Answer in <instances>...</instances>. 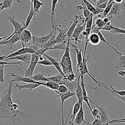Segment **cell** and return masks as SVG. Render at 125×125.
Masks as SVG:
<instances>
[{"mask_svg":"<svg viewBox=\"0 0 125 125\" xmlns=\"http://www.w3.org/2000/svg\"><path fill=\"white\" fill-rule=\"evenodd\" d=\"M13 83L12 80L9 81L8 87L0 100V119H10L12 124H14L17 122H21L23 119L30 117L31 115L30 114L19 111L18 104L13 102L12 99Z\"/></svg>","mask_w":125,"mask_h":125,"instance_id":"cell-1","label":"cell"},{"mask_svg":"<svg viewBox=\"0 0 125 125\" xmlns=\"http://www.w3.org/2000/svg\"><path fill=\"white\" fill-rule=\"evenodd\" d=\"M69 42L70 40H68L65 49L64 50V53L60 61L61 68L65 76L74 71L73 69L72 62L70 56Z\"/></svg>","mask_w":125,"mask_h":125,"instance_id":"cell-2","label":"cell"},{"mask_svg":"<svg viewBox=\"0 0 125 125\" xmlns=\"http://www.w3.org/2000/svg\"><path fill=\"white\" fill-rule=\"evenodd\" d=\"M90 61L89 59V55H88L87 57V58H86V57H83V62L81 66L80 67L79 69V71L81 73H82L84 77H85V76L86 74H87L93 80V81L97 84V85L99 87H102L106 89H108V87L105 85L103 83H102L101 81H99L97 80L94 76L93 73L91 72H90L88 71V67L87 66V62Z\"/></svg>","mask_w":125,"mask_h":125,"instance_id":"cell-3","label":"cell"},{"mask_svg":"<svg viewBox=\"0 0 125 125\" xmlns=\"http://www.w3.org/2000/svg\"><path fill=\"white\" fill-rule=\"evenodd\" d=\"M39 57H40L39 56L37 55L35 53L31 54V62L29 63V67L27 69H25V67H24L23 64L21 65V66L25 70V76L30 77L33 75L34 70L36 68L37 63L39 60Z\"/></svg>","mask_w":125,"mask_h":125,"instance_id":"cell-4","label":"cell"},{"mask_svg":"<svg viewBox=\"0 0 125 125\" xmlns=\"http://www.w3.org/2000/svg\"><path fill=\"white\" fill-rule=\"evenodd\" d=\"M7 18L11 23L14 26V31L13 33L10 35L9 36L7 37L5 40L2 41H5L9 39H10L11 37L16 34H21L22 32L25 29V22H23L22 24L19 23V22L15 20V16L13 15L12 16H7Z\"/></svg>","mask_w":125,"mask_h":125,"instance_id":"cell-5","label":"cell"},{"mask_svg":"<svg viewBox=\"0 0 125 125\" xmlns=\"http://www.w3.org/2000/svg\"><path fill=\"white\" fill-rule=\"evenodd\" d=\"M84 19L82 20V22L81 24H79L77 25L76 27L73 32L70 39V41L74 40V44L76 45L78 44V42H81V41L79 40V37L85 28L86 23L84 21Z\"/></svg>","mask_w":125,"mask_h":125,"instance_id":"cell-6","label":"cell"},{"mask_svg":"<svg viewBox=\"0 0 125 125\" xmlns=\"http://www.w3.org/2000/svg\"><path fill=\"white\" fill-rule=\"evenodd\" d=\"M55 29V27L52 28L51 31L48 35L42 36V37H37L35 36H33L32 43V44H35L38 45H42L43 44L47 42H48L53 36L54 31Z\"/></svg>","mask_w":125,"mask_h":125,"instance_id":"cell-7","label":"cell"},{"mask_svg":"<svg viewBox=\"0 0 125 125\" xmlns=\"http://www.w3.org/2000/svg\"><path fill=\"white\" fill-rule=\"evenodd\" d=\"M61 25H59V26L56 25V29L57 31L59 32L58 34L56 36L55 38V41L56 44L62 43L65 41H68V39L67 38V32L68 29V27H65L64 29H62L60 27Z\"/></svg>","mask_w":125,"mask_h":125,"instance_id":"cell-8","label":"cell"},{"mask_svg":"<svg viewBox=\"0 0 125 125\" xmlns=\"http://www.w3.org/2000/svg\"><path fill=\"white\" fill-rule=\"evenodd\" d=\"M11 76L12 77L13 79L11 80L13 82L15 81H18V82H22L24 83H39L41 84V86H43V82H38V81H36L32 79H31L30 77H25V76H23L20 75L18 74H17L15 72H12L11 73Z\"/></svg>","mask_w":125,"mask_h":125,"instance_id":"cell-9","label":"cell"},{"mask_svg":"<svg viewBox=\"0 0 125 125\" xmlns=\"http://www.w3.org/2000/svg\"><path fill=\"white\" fill-rule=\"evenodd\" d=\"M33 36L31 32L27 29H25L20 35L19 41L21 42L22 47H25V45L27 43L32 42Z\"/></svg>","mask_w":125,"mask_h":125,"instance_id":"cell-10","label":"cell"},{"mask_svg":"<svg viewBox=\"0 0 125 125\" xmlns=\"http://www.w3.org/2000/svg\"><path fill=\"white\" fill-rule=\"evenodd\" d=\"M57 94V95L58 97H59L60 99H61V107H62V125H64V115H63V114H64V108H63V104L64 103V101L71 97H73L75 95V92H68L67 93H64V94H61L57 92H55Z\"/></svg>","mask_w":125,"mask_h":125,"instance_id":"cell-11","label":"cell"},{"mask_svg":"<svg viewBox=\"0 0 125 125\" xmlns=\"http://www.w3.org/2000/svg\"><path fill=\"white\" fill-rule=\"evenodd\" d=\"M90 102H92L93 104H94L97 107V108L99 109V115L100 119L102 121V124L103 125H108V122L109 121H110L111 120L109 118L107 111L105 110V109L104 107H103L102 106H98L97 104H96L92 100L90 101Z\"/></svg>","mask_w":125,"mask_h":125,"instance_id":"cell-12","label":"cell"},{"mask_svg":"<svg viewBox=\"0 0 125 125\" xmlns=\"http://www.w3.org/2000/svg\"><path fill=\"white\" fill-rule=\"evenodd\" d=\"M83 44V42H82V45L81 46L80 49H79L77 46V45L75 44H72V46L74 48L76 55V60H77V64H76V67L74 71H76L77 72L79 71V69L80 67L81 66L82 62H83V57L82 55V46Z\"/></svg>","mask_w":125,"mask_h":125,"instance_id":"cell-13","label":"cell"},{"mask_svg":"<svg viewBox=\"0 0 125 125\" xmlns=\"http://www.w3.org/2000/svg\"><path fill=\"white\" fill-rule=\"evenodd\" d=\"M85 77H84L83 75L81 73V82H80V85L82 87V90H83V101H84L87 105H88V107L89 108L91 114H92V108L91 107V105L89 103V99L90 98L88 97V94L87 92V90L86 89V87H85Z\"/></svg>","mask_w":125,"mask_h":125,"instance_id":"cell-14","label":"cell"},{"mask_svg":"<svg viewBox=\"0 0 125 125\" xmlns=\"http://www.w3.org/2000/svg\"><path fill=\"white\" fill-rule=\"evenodd\" d=\"M31 54H25L20 55H18L13 57H11L4 60L5 61H20L22 63L24 64H29L31 62Z\"/></svg>","mask_w":125,"mask_h":125,"instance_id":"cell-15","label":"cell"},{"mask_svg":"<svg viewBox=\"0 0 125 125\" xmlns=\"http://www.w3.org/2000/svg\"><path fill=\"white\" fill-rule=\"evenodd\" d=\"M35 53V51H34V50L31 47V46L26 47H22L21 49H20L18 50H17L15 52H14L13 53H12L11 54H10L9 55H7V57L5 58L4 60L11 58V57H13L14 56H16L18 55H22V54H32Z\"/></svg>","mask_w":125,"mask_h":125,"instance_id":"cell-16","label":"cell"},{"mask_svg":"<svg viewBox=\"0 0 125 125\" xmlns=\"http://www.w3.org/2000/svg\"><path fill=\"white\" fill-rule=\"evenodd\" d=\"M83 102H82L81 103V107L80 109V110L79 111V112L78 113V114H77L75 119H74V121H75V123L77 125H82L83 123H85V124H88V122H86L85 121V118L88 120L87 118L86 117L85 113H84V109H83Z\"/></svg>","mask_w":125,"mask_h":125,"instance_id":"cell-17","label":"cell"},{"mask_svg":"<svg viewBox=\"0 0 125 125\" xmlns=\"http://www.w3.org/2000/svg\"><path fill=\"white\" fill-rule=\"evenodd\" d=\"M20 34H15L8 40L5 41H2L0 42V45H5L7 46L9 49H13L14 45L18 41H19Z\"/></svg>","mask_w":125,"mask_h":125,"instance_id":"cell-18","label":"cell"},{"mask_svg":"<svg viewBox=\"0 0 125 125\" xmlns=\"http://www.w3.org/2000/svg\"><path fill=\"white\" fill-rule=\"evenodd\" d=\"M91 32H94V33H97L100 37V41L102 42H104L105 43H106V44H107L109 46H110L111 48H112L118 55H121V53H120V52H119L118 51V50L117 49H116L114 47H113L112 45H111L110 43H109L108 41L106 40V39H105V37L104 36V35H103V34L101 33V30H99L98 28H97L96 27L93 26L92 25V29H91Z\"/></svg>","mask_w":125,"mask_h":125,"instance_id":"cell-19","label":"cell"},{"mask_svg":"<svg viewBox=\"0 0 125 125\" xmlns=\"http://www.w3.org/2000/svg\"><path fill=\"white\" fill-rule=\"evenodd\" d=\"M43 57H44L45 58H47V59H48L50 61V62H51L53 66H54V67L56 69V70L59 72V73L61 74H62L63 75H64L63 72H62V69L61 68V66L60 65V62L59 61V58H54L50 56H49V55H48L47 54H46V53H45L43 55ZM65 76V75H64Z\"/></svg>","mask_w":125,"mask_h":125,"instance_id":"cell-20","label":"cell"},{"mask_svg":"<svg viewBox=\"0 0 125 125\" xmlns=\"http://www.w3.org/2000/svg\"><path fill=\"white\" fill-rule=\"evenodd\" d=\"M81 3L82 5H77L75 6V7L78 10H83V16L84 17V21L85 23L92 16H93V15L88 9V8L85 5L84 2L82 0Z\"/></svg>","mask_w":125,"mask_h":125,"instance_id":"cell-21","label":"cell"},{"mask_svg":"<svg viewBox=\"0 0 125 125\" xmlns=\"http://www.w3.org/2000/svg\"><path fill=\"white\" fill-rule=\"evenodd\" d=\"M84 19L82 18V15H80V16H78L77 15H75L74 20L73 23H72V24L68 27V29L67 32V38L68 40H70L73 32L74 31V29L76 27L77 25L78 24L79 21L81 20H83Z\"/></svg>","mask_w":125,"mask_h":125,"instance_id":"cell-22","label":"cell"},{"mask_svg":"<svg viewBox=\"0 0 125 125\" xmlns=\"http://www.w3.org/2000/svg\"><path fill=\"white\" fill-rule=\"evenodd\" d=\"M59 0H52L51 2V14H50V20L52 28L56 26V22L55 20V12L57 6V4Z\"/></svg>","mask_w":125,"mask_h":125,"instance_id":"cell-23","label":"cell"},{"mask_svg":"<svg viewBox=\"0 0 125 125\" xmlns=\"http://www.w3.org/2000/svg\"><path fill=\"white\" fill-rule=\"evenodd\" d=\"M88 9L93 15L94 16H96L99 14L102 13L104 11L103 9H101L99 8L96 7L95 6H93L91 3H90L88 0H82Z\"/></svg>","mask_w":125,"mask_h":125,"instance_id":"cell-24","label":"cell"},{"mask_svg":"<svg viewBox=\"0 0 125 125\" xmlns=\"http://www.w3.org/2000/svg\"><path fill=\"white\" fill-rule=\"evenodd\" d=\"M41 84L39 83H28L26 84L25 85H19L18 84H15V87L19 91H21L22 89H26L28 90L29 91H33L38 87H40Z\"/></svg>","mask_w":125,"mask_h":125,"instance_id":"cell-25","label":"cell"},{"mask_svg":"<svg viewBox=\"0 0 125 125\" xmlns=\"http://www.w3.org/2000/svg\"><path fill=\"white\" fill-rule=\"evenodd\" d=\"M121 5L120 4L114 3L108 15L115 16L117 17L119 20H121Z\"/></svg>","mask_w":125,"mask_h":125,"instance_id":"cell-26","label":"cell"},{"mask_svg":"<svg viewBox=\"0 0 125 125\" xmlns=\"http://www.w3.org/2000/svg\"><path fill=\"white\" fill-rule=\"evenodd\" d=\"M80 79H81V73L77 80V85L74 91L75 95L76 96L78 100L80 102H83V90L80 85Z\"/></svg>","mask_w":125,"mask_h":125,"instance_id":"cell-27","label":"cell"},{"mask_svg":"<svg viewBox=\"0 0 125 125\" xmlns=\"http://www.w3.org/2000/svg\"><path fill=\"white\" fill-rule=\"evenodd\" d=\"M60 84L64 85L67 87L69 91L74 92L77 85V80L74 81H70L67 80L66 77L64 76Z\"/></svg>","mask_w":125,"mask_h":125,"instance_id":"cell-28","label":"cell"},{"mask_svg":"<svg viewBox=\"0 0 125 125\" xmlns=\"http://www.w3.org/2000/svg\"><path fill=\"white\" fill-rule=\"evenodd\" d=\"M36 14H37V13L34 10L33 8V6H32V4L31 3L30 12H29V13L28 14V15L26 19L25 22V29L27 28V27L28 26L29 24H30V23L31 22V21L32 20H34V22L36 20Z\"/></svg>","mask_w":125,"mask_h":125,"instance_id":"cell-29","label":"cell"},{"mask_svg":"<svg viewBox=\"0 0 125 125\" xmlns=\"http://www.w3.org/2000/svg\"><path fill=\"white\" fill-rule=\"evenodd\" d=\"M88 42L92 45H97L100 42L99 35L96 33L91 32L88 38Z\"/></svg>","mask_w":125,"mask_h":125,"instance_id":"cell-30","label":"cell"},{"mask_svg":"<svg viewBox=\"0 0 125 125\" xmlns=\"http://www.w3.org/2000/svg\"><path fill=\"white\" fill-rule=\"evenodd\" d=\"M81 103L82 102H80V101H79L78 100L77 102H76L75 103V104L74 105V106L73 107V110H72V114L71 115V121L68 122L70 125L73 124V122L75 119V118L80 110Z\"/></svg>","mask_w":125,"mask_h":125,"instance_id":"cell-31","label":"cell"},{"mask_svg":"<svg viewBox=\"0 0 125 125\" xmlns=\"http://www.w3.org/2000/svg\"><path fill=\"white\" fill-rule=\"evenodd\" d=\"M30 78H31V79H32L33 80L36 81H38V82H45L49 81L48 77L46 76V74L43 73H37V74L33 75Z\"/></svg>","mask_w":125,"mask_h":125,"instance_id":"cell-32","label":"cell"},{"mask_svg":"<svg viewBox=\"0 0 125 125\" xmlns=\"http://www.w3.org/2000/svg\"><path fill=\"white\" fill-rule=\"evenodd\" d=\"M115 68H125V55L117 54V62L115 66Z\"/></svg>","mask_w":125,"mask_h":125,"instance_id":"cell-33","label":"cell"},{"mask_svg":"<svg viewBox=\"0 0 125 125\" xmlns=\"http://www.w3.org/2000/svg\"><path fill=\"white\" fill-rule=\"evenodd\" d=\"M31 3L32 4L33 9L37 14L40 12L41 7L45 5V3L40 0H33V2Z\"/></svg>","mask_w":125,"mask_h":125,"instance_id":"cell-34","label":"cell"},{"mask_svg":"<svg viewBox=\"0 0 125 125\" xmlns=\"http://www.w3.org/2000/svg\"><path fill=\"white\" fill-rule=\"evenodd\" d=\"M43 86L51 90H53L54 91H56L58 90V88L59 87V84L55 83L54 82L51 81H48L45 82H43Z\"/></svg>","mask_w":125,"mask_h":125,"instance_id":"cell-35","label":"cell"},{"mask_svg":"<svg viewBox=\"0 0 125 125\" xmlns=\"http://www.w3.org/2000/svg\"><path fill=\"white\" fill-rule=\"evenodd\" d=\"M114 1L113 0H109V2H108V5L107 6V7L104 9L103 12L102 13V19H103L104 18L106 17L110 13L113 4L114 3Z\"/></svg>","mask_w":125,"mask_h":125,"instance_id":"cell-36","label":"cell"},{"mask_svg":"<svg viewBox=\"0 0 125 125\" xmlns=\"http://www.w3.org/2000/svg\"><path fill=\"white\" fill-rule=\"evenodd\" d=\"M64 75L59 73V74H58L56 75L52 76H49L47 77L49 80L54 82L55 83H57L60 84L61 81L62 80L63 78L64 77Z\"/></svg>","mask_w":125,"mask_h":125,"instance_id":"cell-37","label":"cell"},{"mask_svg":"<svg viewBox=\"0 0 125 125\" xmlns=\"http://www.w3.org/2000/svg\"><path fill=\"white\" fill-rule=\"evenodd\" d=\"M105 24L106 23L104 22L103 19L98 18L96 20H95V22H94V24L92 25L93 26L96 27L99 30H101L102 28L104 26Z\"/></svg>","mask_w":125,"mask_h":125,"instance_id":"cell-38","label":"cell"},{"mask_svg":"<svg viewBox=\"0 0 125 125\" xmlns=\"http://www.w3.org/2000/svg\"><path fill=\"white\" fill-rule=\"evenodd\" d=\"M13 1L14 0H3V1H2V5L0 9V12L4 9L10 8L12 5V3Z\"/></svg>","mask_w":125,"mask_h":125,"instance_id":"cell-39","label":"cell"},{"mask_svg":"<svg viewBox=\"0 0 125 125\" xmlns=\"http://www.w3.org/2000/svg\"><path fill=\"white\" fill-rule=\"evenodd\" d=\"M55 92H57L61 94H64L67 93L68 92H69V91L66 86H65L63 84H60L58 88V90Z\"/></svg>","mask_w":125,"mask_h":125,"instance_id":"cell-40","label":"cell"},{"mask_svg":"<svg viewBox=\"0 0 125 125\" xmlns=\"http://www.w3.org/2000/svg\"><path fill=\"white\" fill-rule=\"evenodd\" d=\"M37 64H40V65H44L45 66H50L52 65V63L50 62V61L45 57L43 60L39 61L37 63Z\"/></svg>","mask_w":125,"mask_h":125,"instance_id":"cell-41","label":"cell"},{"mask_svg":"<svg viewBox=\"0 0 125 125\" xmlns=\"http://www.w3.org/2000/svg\"><path fill=\"white\" fill-rule=\"evenodd\" d=\"M110 87L112 91V92L114 93L115 94L120 95V96H125V90H122V91H118L114 88V87L112 85H110Z\"/></svg>","mask_w":125,"mask_h":125,"instance_id":"cell-42","label":"cell"},{"mask_svg":"<svg viewBox=\"0 0 125 125\" xmlns=\"http://www.w3.org/2000/svg\"><path fill=\"white\" fill-rule=\"evenodd\" d=\"M67 80H68L70 81H74L77 80L76 79V76L74 73V71L73 72L69 73L66 76H65Z\"/></svg>","mask_w":125,"mask_h":125,"instance_id":"cell-43","label":"cell"},{"mask_svg":"<svg viewBox=\"0 0 125 125\" xmlns=\"http://www.w3.org/2000/svg\"><path fill=\"white\" fill-rule=\"evenodd\" d=\"M114 28V26H112L111 24V22H109L108 23H107L105 24L104 26L102 28L101 30H105L107 31H111Z\"/></svg>","mask_w":125,"mask_h":125,"instance_id":"cell-44","label":"cell"},{"mask_svg":"<svg viewBox=\"0 0 125 125\" xmlns=\"http://www.w3.org/2000/svg\"><path fill=\"white\" fill-rule=\"evenodd\" d=\"M5 65H0V83H3L4 82V69Z\"/></svg>","mask_w":125,"mask_h":125,"instance_id":"cell-45","label":"cell"},{"mask_svg":"<svg viewBox=\"0 0 125 125\" xmlns=\"http://www.w3.org/2000/svg\"><path fill=\"white\" fill-rule=\"evenodd\" d=\"M110 32L113 34H125V29H120L117 27H114V29L112 30Z\"/></svg>","mask_w":125,"mask_h":125,"instance_id":"cell-46","label":"cell"},{"mask_svg":"<svg viewBox=\"0 0 125 125\" xmlns=\"http://www.w3.org/2000/svg\"><path fill=\"white\" fill-rule=\"evenodd\" d=\"M21 65L22 64V62H7V61H0V65Z\"/></svg>","mask_w":125,"mask_h":125,"instance_id":"cell-47","label":"cell"},{"mask_svg":"<svg viewBox=\"0 0 125 125\" xmlns=\"http://www.w3.org/2000/svg\"><path fill=\"white\" fill-rule=\"evenodd\" d=\"M99 110L97 108H97H94L92 110V114L91 115H92V116L93 117L94 119L98 118V117H99Z\"/></svg>","mask_w":125,"mask_h":125,"instance_id":"cell-48","label":"cell"},{"mask_svg":"<svg viewBox=\"0 0 125 125\" xmlns=\"http://www.w3.org/2000/svg\"><path fill=\"white\" fill-rule=\"evenodd\" d=\"M91 125H103L102 124V121L100 119V116L98 118H95L94 119V121L91 124Z\"/></svg>","mask_w":125,"mask_h":125,"instance_id":"cell-49","label":"cell"},{"mask_svg":"<svg viewBox=\"0 0 125 125\" xmlns=\"http://www.w3.org/2000/svg\"><path fill=\"white\" fill-rule=\"evenodd\" d=\"M109 0H107L106 1H105V2H103V3H102L100 5H99V6L97 7V8H100V9H103V10H104V9L107 7V6L108 5Z\"/></svg>","mask_w":125,"mask_h":125,"instance_id":"cell-50","label":"cell"},{"mask_svg":"<svg viewBox=\"0 0 125 125\" xmlns=\"http://www.w3.org/2000/svg\"><path fill=\"white\" fill-rule=\"evenodd\" d=\"M112 94H114V95L115 97H117L118 98H119V99L122 100L124 102H125V96H120V95H118V94H115L114 93H113V92H112Z\"/></svg>","mask_w":125,"mask_h":125,"instance_id":"cell-51","label":"cell"},{"mask_svg":"<svg viewBox=\"0 0 125 125\" xmlns=\"http://www.w3.org/2000/svg\"><path fill=\"white\" fill-rule=\"evenodd\" d=\"M118 74L119 75L123 77L125 76V70H121L118 72Z\"/></svg>","mask_w":125,"mask_h":125,"instance_id":"cell-52","label":"cell"},{"mask_svg":"<svg viewBox=\"0 0 125 125\" xmlns=\"http://www.w3.org/2000/svg\"><path fill=\"white\" fill-rule=\"evenodd\" d=\"M115 3H119V4H121V3H122L123 0H113Z\"/></svg>","mask_w":125,"mask_h":125,"instance_id":"cell-53","label":"cell"},{"mask_svg":"<svg viewBox=\"0 0 125 125\" xmlns=\"http://www.w3.org/2000/svg\"><path fill=\"white\" fill-rule=\"evenodd\" d=\"M7 55H4V56H0V61H4L5 58L7 57Z\"/></svg>","mask_w":125,"mask_h":125,"instance_id":"cell-54","label":"cell"},{"mask_svg":"<svg viewBox=\"0 0 125 125\" xmlns=\"http://www.w3.org/2000/svg\"><path fill=\"white\" fill-rule=\"evenodd\" d=\"M121 120H125V118H123V119H114V120H112L111 121H121Z\"/></svg>","mask_w":125,"mask_h":125,"instance_id":"cell-55","label":"cell"},{"mask_svg":"<svg viewBox=\"0 0 125 125\" xmlns=\"http://www.w3.org/2000/svg\"><path fill=\"white\" fill-rule=\"evenodd\" d=\"M122 3L123 4V7H124V8L125 10V0H123V1Z\"/></svg>","mask_w":125,"mask_h":125,"instance_id":"cell-56","label":"cell"},{"mask_svg":"<svg viewBox=\"0 0 125 125\" xmlns=\"http://www.w3.org/2000/svg\"><path fill=\"white\" fill-rule=\"evenodd\" d=\"M2 2H0V8L1 7V5H2Z\"/></svg>","mask_w":125,"mask_h":125,"instance_id":"cell-57","label":"cell"},{"mask_svg":"<svg viewBox=\"0 0 125 125\" xmlns=\"http://www.w3.org/2000/svg\"><path fill=\"white\" fill-rule=\"evenodd\" d=\"M93 2H96V1L97 0H92Z\"/></svg>","mask_w":125,"mask_h":125,"instance_id":"cell-58","label":"cell"},{"mask_svg":"<svg viewBox=\"0 0 125 125\" xmlns=\"http://www.w3.org/2000/svg\"><path fill=\"white\" fill-rule=\"evenodd\" d=\"M31 1V2H33V0H30Z\"/></svg>","mask_w":125,"mask_h":125,"instance_id":"cell-59","label":"cell"},{"mask_svg":"<svg viewBox=\"0 0 125 125\" xmlns=\"http://www.w3.org/2000/svg\"><path fill=\"white\" fill-rule=\"evenodd\" d=\"M122 54H123V55H125V53H122Z\"/></svg>","mask_w":125,"mask_h":125,"instance_id":"cell-60","label":"cell"},{"mask_svg":"<svg viewBox=\"0 0 125 125\" xmlns=\"http://www.w3.org/2000/svg\"><path fill=\"white\" fill-rule=\"evenodd\" d=\"M2 42V41H0V42Z\"/></svg>","mask_w":125,"mask_h":125,"instance_id":"cell-61","label":"cell"},{"mask_svg":"<svg viewBox=\"0 0 125 125\" xmlns=\"http://www.w3.org/2000/svg\"></svg>","mask_w":125,"mask_h":125,"instance_id":"cell-62","label":"cell"}]
</instances>
